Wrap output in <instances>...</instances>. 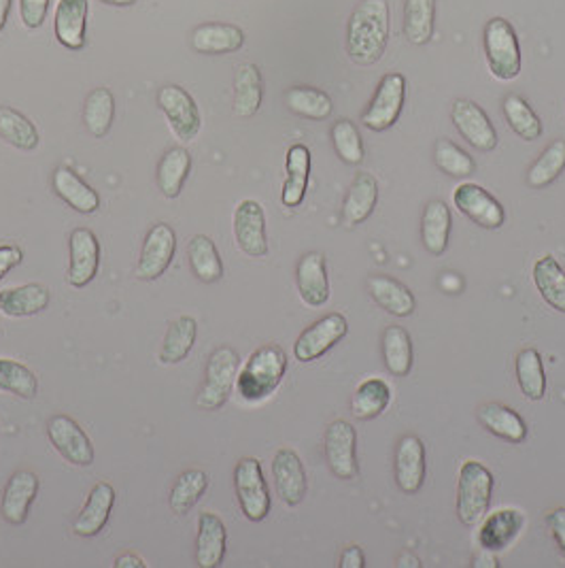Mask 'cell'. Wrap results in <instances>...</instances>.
Returning a JSON list of instances; mask_svg holds the SVG:
<instances>
[{
  "instance_id": "10",
  "label": "cell",
  "mask_w": 565,
  "mask_h": 568,
  "mask_svg": "<svg viewBox=\"0 0 565 568\" xmlns=\"http://www.w3.org/2000/svg\"><path fill=\"white\" fill-rule=\"evenodd\" d=\"M325 461L329 471L338 477L350 482L359 475L357 464V433L349 422H332L325 431Z\"/></svg>"
},
{
  "instance_id": "6",
  "label": "cell",
  "mask_w": 565,
  "mask_h": 568,
  "mask_svg": "<svg viewBox=\"0 0 565 568\" xmlns=\"http://www.w3.org/2000/svg\"><path fill=\"white\" fill-rule=\"evenodd\" d=\"M234 487L241 512L249 521H264L270 514L269 484L258 458H242L234 468Z\"/></svg>"
},
{
  "instance_id": "49",
  "label": "cell",
  "mask_w": 565,
  "mask_h": 568,
  "mask_svg": "<svg viewBox=\"0 0 565 568\" xmlns=\"http://www.w3.org/2000/svg\"><path fill=\"white\" fill-rule=\"evenodd\" d=\"M433 161L436 166L447 173L449 177H470L477 171V163L474 158L461 149L458 143H453L451 138H438L433 145Z\"/></svg>"
},
{
  "instance_id": "7",
  "label": "cell",
  "mask_w": 565,
  "mask_h": 568,
  "mask_svg": "<svg viewBox=\"0 0 565 568\" xmlns=\"http://www.w3.org/2000/svg\"><path fill=\"white\" fill-rule=\"evenodd\" d=\"M404 99H406L404 75L387 73L378 83L377 92H375L370 105L362 113V124L373 133L389 131L400 120Z\"/></svg>"
},
{
  "instance_id": "38",
  "label": "cell",
  "mask_w": 565,
  "mask_h": 568,
  "mask_svg": "<svg viewBox=\"0 0 565 568\" xmlns=\"http://www.w3.org/2000/svg\"><path fill=\"white\" fill-rule=\"evenodd\" d=\"M391 403V390L383 379H368L364 381L353 399H350V413L355 420L368 422L378 417Z\"/></svg>"
},
{
  "instance_id": "53",
  "label": "cell",
  "mask_w": 565,
  "mask_h": 568,
  "mask_svg": "<svg viewBox=\"0 0 565 568\" xmlns=\"http://www.w3.org/2000/svg\"><path fill=\"white\" fill-rule=\"evenodd\" d=\"M546 524H548V528L553 533V539L557 543V547L562 549V554L565 556V507L548 514Z\"/></svg>"
},
{
  "instance_id": "13",
  "label": "cell",
  "mask_w": 565,
  "mask_h": 568,
  "mask_svg": "<svg viewBox=\"0 0 565 568\" xmlns=\"http://www.w3.org/2000/svg\"><path fill=\"white\" fill-rule=\"evenodd\" d=\"M234 237L237 245L249 258H264L269 254L266 216L258 200H241L234 209Z\"/></svg>"
},
{
  "instance_id": "12",
  "label": "cell",
  "mask_w": 565,
  "mask_h": 568,
  "mask_svg": "<svg viewBox=\"0 0 565 568\" xmlns=\"http://www.w3.org/2000/svg\"><path fill=\"white\" fill-rule=\"evenodd\" d=\"M69 283L73 288L90 286L101 269V241L90 228H75L69 239Z\"/></svg>"
},
{
  "instance_id": "28",
  "label": "cell",
  "mask_w": 565,
  "mask_h": 568,
  "mask_svg": "<svg viewBox=\"0 0 565 568\" xmlns=\"http://www.w3.org/2000/svg\"><path fill=\"white\" fill-rule=\"evenodd\" d=\"M378 203V182L368 175V173H359L349 192L345 196V205H343V221L347 226H357L362 221H366L373 216L375 207Z\"/></svg>"
},
{
  "instance_id": "37",
  "label": "cell",
  "mask_w": 565,
  "mask_h": 568,
  "mask_svg": "<svg viewBox=\"0 0 565 568\" xmlns=\"http://www.w3.org/2000/svg\"><path fill=\"white\" fill-rule=\"evenodd\" d=\"M198 339V322L191 316H184L168 326L164 343H161L160 360L164 364H179L188 358Z\"/></svg>"
},
{
  "instance_id": "34",
  "label": "cell",
  "mask_w": 565,
  "mask_h": 568,
  "mask_svg": "<svg viewBox=\"0 0 565 568\" xmlns=\"http://www.w3.org/2000/svg\"><path fill=\"white\" fill-rule=\"evenodd\" d=\"M436 0H404V37L412 45H426L433 37Z\"/></svg>"
},
{
  "instance_id": "1",
  "label": "cell",
  "mask_w": 565,
  "mask_h": 568,
  "mask_svg": "<svg viewBox=\"0 0 565 568\" xmlns=\"http://www.w3.org/2000/svg\"><path fill=\"white\" fill-rule=\"evenodd\" d=\"M389 2L362 0L347 24V54L359 66L377 64L389 41Z\"/></svg>"
},
{
  "instance_id": "29",
  "label": "cell",
  "mask_w": 565,
  "mask_h": 568,
  "mask_svg": "<svg viewBox=\"0 0 565 568\" xmlns=\"http://www.w3.org/2000/svg\"><path fill=\"white\" fill-rule=\"evenodd\" d=\"M523 528V515L516 509H502L489 515L481 526L479 543L486 551H502L511 545Z\"/></svg>"
},
{
  "instance_id": "35",
  "label": "cell",
  "mask_w": 565,
  "mask_h": 568,
  "mask_svg": "<svg viewBox=\"0 0 565 568\" xmlns=\"http://www.w3.org/2000/svg\"><path fill=\"white\" fill-rule=\"evenodd\" d=\"M191 156L184 147H170L158 164V188L166 198H177L188 182Z\"/></svg>"
},
{
  "instance_id": "14",
  "label": "cell",
  "mask_w": 565,
  "mask_h": 568,
  "mask_svg": "<svg viewBox=\"0 0 565 568\" xmlns=\"http://www.w3.org/2000/svg\"><path fill=\"white\" fill-rule=\"evenodd\" d=\"M349 332V324L341 313H329L315 324L308 326L294 345V355L300 362H313L329 352L345 334Z\"/></svg>"
},
{
  "instance_id": "20",
  "label": "cell",
  "mask_w": 565,
  "mask_h": 568,
  "mask_svg": "<svg viewBox=\"0 0 565 568\" xmlns=\"http://www.w3.org/2000/svg\"><path fill=\"white\" fill-rule=\"evenodd\" d=\"M115 498H117L115 489L107 482H101V484L92 487L81 514L77 515V519L73 524L75 535L83 537V539L98 537L105 530L108 517L113 514Z\"/></svg>"
},
{
  "instance_id": "46",
  "label": "cell",
  "mask_w": 565,
  "mask_h": 568,
  "mask_svg": "<svg viewBox=\"0 0 565 568\" xmlns=\"http://www.w3.org/2000/svg\"><path fill=\"white\" fill-rule=\"evenodd\" d=\"M285 103L290 111H294L300 117L306 120H325L332 113V99L317 87H306V85H296L290 87L285 94Z\"/></svg>"
},
{
  "instance_id": "2",
  "label": "cell",
  "mask_w": 565,
  "mask_h": 568,
  "mask_svg": "<svg viewBox=\"0 0 565 568\" xmlns=\"http://www.w3.org/2000/svg\"><path fill=\"white\" fill-rule=\"evenodd\" d=\"M287 373V353L283 348L270 343L249 355L244 362L239 378H237V392L247 403H262L281 385Z\"/></svg>"
},
{
  "instance_id": "9",
  "label": "cell",
  "mask_w": 565,
  "mask_h": 568,
  "mask_svg": "<svg viewBox=\"0 0 565 568\" xmlns=\"http://www.w3.org/2000/svg\"><path fill=\"white\" fill-rule=\"evenodd\" d=\"M158 105L166 115L172 133L181 141H193L200 135L202 115L196 101L179 85H164L158 92Z\"/></svg>"
},
{
  "instance_id": "52",
  "label": "cell",
  "mask_w": 565,
  "mask_h": 568,
  "mask_svg": "<svg viewBox=\"0 0 565 568\" xmlns=\"http://www.w3.org/2000/svg\"><path fill=\"white\" fill-rule=\"evenodd\" d=\"M24 260V251L18 245H0V279H4Z\"/></svg>"
},
{
  "instance_id": "27",
  "label": "cell",
  "mask_w": 565,
  "mask_h": 568,
  "mask_svg": "<svg viewBox=\"0 0 565 568\" xmlns=\"http://www.w3.org/2000/svg\"><path fill=\"white\" fill-rule=\"evenodd\" d=\"M366 286H368V292L373 300L387 313H391L396 318H408L415 313V307H417L415 297L398 279L387 277V275H373V277H368Z\"/></svg>"
},
{
  "instance_id": "3",
  "label": "cell",
  "mask_w": 565,
  "mask_h": 568,
  "mask_svg": "<svg viewBox=\"0 0 565 568\" xmlns=\"http://www.w3.org/2000/svg\"><path fill=\"white\" fill-rule=\"evenodd\" d=\"M484 58L491 75L500 82H512L521 73L519 37L509 20L491 18L484 27Z\"/></svg>"
},
{
  "instance_id": "18",
  "label": "cell",
  "mask_w": 565,
  "mask_h": 568,
  "mask_svg": "<svg viewBox=\"0 0 565 568\" xmlns=\"http://www.w3.org/2000/svg\"><path fill=\"white\" fill-rule=\"evenodd\" d=\"M396 482L404 494H417L426 482V445L419 436L406 434L396 447Z\"/></svg>"
},
{
  "instance_id": "26",
  "label": "cell",
  "mask_w": 565,
  "mask_h": 568,
  "mask_svg": "<svg viewBox=\"0 0 565 568\" xmlns=\"http://www.w3.org/2000/svg\"><path fill=\"white\" fill-rule=\"evenodd\" d=\"M242 45H244V32L234 24L209 22L196 28L191 34V48L198 54H232V52H239Z\"/></svg>"
},
{
  "instance_id": "4",
  "label": "cell",
  "mask_w": 565,
  "mask_h": 568,
  "mask_svg": "<svg viewBox=\"0 0 565 568\" xmlns=\"http://www.w3.org/2000/svg\"><path fill=\"white\" fill-rule=\"evenodd\" d=\"M239 371H241V358L237 350H232L230 345L217 348L216 352L209 355L205 385L200 388L196 405L205 411H216L226 405L237 385Z\"/></svg>"
},
{
  "instance_id": "39",
  "label": "cell",
  "mask_w": 565,
  "mask_h": 568,
  "mask_svg": "<svg viewBox=\"0 0 565 568\" xmlns=\"http://www.w3.org/2000/svg\"><path fill=\"white\" fill-rule=\"evenodd\" d=\"M115 120V96L108 87H96L90 92L83 105V124L90 135L103 138L108 135Z\"/></svg>"
},
{
  "instance_id": "31",
  "label": "cell",
  "mask_w": 565,
  "mask_h": 568,
  "mask_svg": "<svg viewBox=\"0 0 565 568\" xmlns=\"http://www.w3.org/2000/svg\"><path fill=\"white\" fill-rule=\"evenodd\" d=\"M479 422L483 424L484 431L509 443H523L527 438V426L523 417L511 406L486 403L479 409Z\"/></svg>"
},
{
  "instance_id": "41",
  "label": "cell",
  "mask_w": 565,
  "mask_h": 568,
  "mask_svg": "<svg viewBox=\"0 0 565 568\" xmlns=\"http://www.w3.org/2000/svg\"><path fill=\"white\" fill-rule=\"evenodd\" d=\"M383 360L391 375L406 378L412 369V341L402 326H389L383 334Z\"/></svg>"
},
{
  "instance_id": "11",
  "label": "cell",
  "mask_w": 565,
  "mask_h": 568,
  "mask_svg": "<svg viewBox=\"0 0 565 568\" xmlns=\"http://www.w3.org/2000/svg\"><path fill=\"white\" fill-rule=\"evenodd\" d=\"M48 436L55 452L73 466H92L94 464V445L80 424L69 415H54L48 422Z\"/></svg>"
},
{
  "instance_id": "23",
  "label": "cell",
  "mask_w": 565,
  "mask_h": 568,
  "mask_svg": "<svg viewBox=\"0 0 565 568\" xmlns=\"http://www.w3.org/2000/svg\"><path fill=\"white\" fill-rule=\"evenodd\" d=\"M87 0H60L55 4L54 32L57 43L71 52L85 45Z\"/></svg>"
},
{
  "instance_id": "45",
  "label": "cell",
  "mask_w": 565,
  "mask_h": 568,
  "mask_svg": "<svg viewBox=\"0 0 565 568\" xmlns=\"http://www.w3.org/2000/svg\"><path fill=\"white\" fill-rule=\"evenodd\" d=\"M516 381L527 401H540L546 394L544 364L536 350H523L516 355Z\"/></svg>"
},
{
  "instance_id": "58",
  "label": "cell",
  "mask_w": 565,
  "mask_h": 568,
  "mask_svg": "<svg viewBox=\"0 0 565 568\" xmlns=\"http://www.w3.org/2000/svg\"><path fill=\"white\" fill-rule=\"evenodd\" d=\"M398 567H421V562L412 556V554H402L400 558H398Z\"/></svg>"
},
{
  "instance_id": "24",
  "label": "cell",
  "mask_w": 565,
  "mask_h": 568,
  "mask_svg": "<svg viewBox=\"0 0 565 568\" xmlns=\"http://www.w3.org/2000/svg\"><path fill=\"white\" fill-rule=\"evenodd\" d=\"M54 192L77 214L90 216L96 214L101 207V194L85 184L80 175L69 166H57L52 175Z\"/></svg>"
},
{
  "instance_id": "50",
  "label": "cell",
  "mask_w": 565,
  "mask_h": 568,
  "mask_svg": "<svg viewBox=\"0 0 565 568\" xmlns=\"http://www.w3.org/2000/svg\"><path fill=\"white\" fill-rule=\"evenodd\" d=\"M332 143L343 163L355 166L364 161V141L350 120H338L332 126Z\"/></svg>"
},
{
  "instance_id": "36",
  "label": "cell",
  "mask_w": 565,
  "mask_h": 568,
  "mask_svg": "<svg viewBox=\"0 0 565 568\" xmlns=\"http://www.w3.org/2000/svg\"><path fill=\"white\" fill-rule=\"evenodd\" d=\"M191 272L202 283H217L223 277V262L217 245L207 235H196L188 245Z\"/></svg>"
},
{
  "instance_id": "32",
  "label": "cell",
  "mask_w": 565,
  "mask_h": 568,
  "mask_svg": "<svg viewBox=\"0 0 565 568\" xmlns=\"http://www.w3.org/2000/svg\"><path fill=\"white\" fill-rule=\"evenodd\" d=\"M451 211L447 203L430 200L421 217V241L431 256H442L449 247Z\"/></svg>"
},
{
  "instance_id": "54",
  "label": "cell",
  "mask_w": 565,
  "mask_h": 568,
  "mask_svg": "<svg viewBox=\"0 0 565 568\" xmlns=\"http://www.w3.org/2000/svg\"><path fill=\"white\" fill-rule=\"evenodd\" d=\"M366 567V558H364V551L357 547V545H350L343 556H341V568H364Z\"/></svg>"
},
{
  "instance_id": "33",
  "label": "cell",
  "mask_w": 565,
  "mask_h": 568,
  "mask_svg": "<svg viewBox=\"0 0 565 568\" xmlns=\"http://www.w3.org/2000/svg\"><path fill=\"white\" fill-rule=\"evenodd\" d=\"M264 99L262 73L255 64H241L234 78V113L239 117H253Z\"/></svg>"
},
{
  "instance_id": "25",
  "label": "cell",
  "mask_w": 565,
  "mask_h": 568,
  "mask_svg": "<svg viewBox=\"0 0 565 568\" xmlns=\"http://www.w3.org/2000/svg\"><path fill=\"white\" fill-rule=\"evenodd\" d=\"M52 302V295L41 283H27L0 290V313L7 318H32L43 313Z\"/></svg>"
},
{
  "instance_id": "57",
  "label": "cell",
  "mask_w": 565,
  "mask_h": 568,
  "mask_svg": "<svg viewBox=\"0 0 565 568\" xmlns=\"http://www.w3.org/2000/svg\"><path fill=\"white\" fill-rule=\"evenodd\" d=\"M11 2H13V0H0V30L4 28V24H7V20H9Z\"/></svg>"
},
{
  "instance_id": "17",
  "label": "cell",
  "mask_w": 565,
  "mask_h": 568,
  "mask_svg": "<svg viewBox=\"0 0 565 568\" xmlns=\"http://www.w3.org/2000/svg\"><path fill=\"white\" fill-rule=\"evenodd\" d=\"M39 494V477L32 471H18L9 477L0 498V515L11 526L27 524L32 503Z\"/></svg>"
},
{
  "instance_id": "22",
  "label": "cell",
  "mask_w": 565,
  "mask_h": 568,
  "mask_svg": "<svg viewBox=\"0 0 565 568\" xmlns=\"http://www.w3.org/2000/svg\"><path fill=\"white\" fill-rule=\"evenodd\" d=\"M297 292L308 307H322L329 298V279L325 256L320 251H308L297 260Z\"/></svg>"
},
{
  "instance_id": "59",
  "label": "cell",
  "mask_w": 565,
  "mask_h": 568,
  "mask_svg": "<svg viewBox=\"0 0 565 568\" xmlns=\"http://www.w3.org/2000/svg\"><path fill=\"white\" fill-rule=\"evenodd\" d=\"M101 2L113 4V7H130V4H135L136 0H101Z\"/></svg>"
},
{
  "instance_id": "43",
  "label": "cell",
  "mask_w": 565,
  "mask_h": 568,
  "mask_svg": "<svg viewBox=\"0 0 565 568\" xmlns=\"http://www.w3.org/2000/svg\"><path fill=\"white\" fill-rule=\"evenodd\" d=\"M0 138L22 152H32L39 145V131L24 113L0 107Z\"/></svg>"
},
{
  "instance_id": "44",
  "label": "cell",
  "mask_w": 565,
  "mask_h": 568,
  "mask_svg": "<svg viewBox=\"0 0 565 568\" xmlns=\"http://www.w3.org/2000/svg\"><path fill=\"white\" fill-rule=\"evenodd\" d=\"M0 392L32 401L39 394V379L27 364L11 358H0Z\"/></svg>"
},
{
  "instance_id": "47",
  "label": "cell",
  "mask_w": 565,
  "mask_h": 568,
  "mask_svg": "<svg viewBox=\"0 0 565 568\" xmlns=\"http://www.w3.org/2000/svg\"><path fill=\"white\" fill-rule=\"evenodd\" d=\"M565 168V141L557 138L553 141L540 156L536 163L530 166L527 173V184L534 189L546 188L551 186Z\"/></svg>"
},
{
  "instance_id": "51",
  "label": "cell",
  "mask_w": 565,
  "mask_h": 568,
  "mask_svg": "<svg viewBox=\"0 0 565 568\" xmlns=\"http://www.w3.org/2000/svg\"><path fill=\"white\" fill-rule=\"evenodd\" d=\"M52 0H20V18L30 30L43 27L50 13Z\"/></svg>"
},
{
  "instance_id": "16",
  "label": "cell",
  "mask_w": 565,
  "mask_h": 568,
  "mask_svg": "<svg viewBox=\"0 0 565 568\" xmlns=\"http://www.w3.org/2000/svg\"><path fill=\"white\" fill-rule=\"evenodd\" d=\"M451 120L458 128L459 135L463 136L474 149L479 152H491L498 147V133L486 117L483 109L472 101L459 99L451 107Z\"/></svg>"
},
{
  "instance_id": "55",
  "label": "cell",
  "mask_w": 565,
  "mask_h": 568,
  "mask_svg": "<svg viewBox=\"0 0 565 568\" xmlns=\"http://www.w3.org/2000/svg\"><path fill=\"white\" fill-rule=\"evenodd\" d=\"M115 568H147V565L135 554H124L115 560Z\"/></svg>"
},
{
  "instance_id": "19",
  "label": "cell",
  "mask_w": 565,
  "mask_h": 568,
  "mask_svg": "<svg viewBox=\"0 0 565 568\" xmlns=\"http://www.w3.org/2000/svg\"><path fill=\"white\" fill-rule=\"evenodd\" d=\"M272 477H274L276 494L285 505L296 507L304 500L308 482H306L304 464H302L294 450H279L276 452V456L272 461Z\"/></svg>"
},
{
  "instance_id": "30",
  "label": "cell",
  "mask_w": 565,
  "mask_h": 568,
  "mask_svg": "<svg viewBox=\"0 0 565 568\" xmlns=\"http://www.w3.org/2000/svg\"><path fill=\"white\" fill-rule=\"evenodd\" d=\"M285 168H287V177L283 184V192H281V200L285 207H297L304 196H306V188H308V175H311V152L306 145H292L287 152V161H285Z\"/></svg>"
},
{
  "instance_id": "8",
  "label": "cell",
  "mask_w": 565,
  "mask_h": 568,
  "mask_svg": "<svg viewBox=\"0 0 565 568\" xmlns=\"http://www.w3.org/2000/svg\"><path fill=\"white\" fill-rule=\"evenodd\" d=\"M175 251H177V235H175L172 226H168L164 221L151 226V230L147 233L143 247H140V256L136 262V277L143 281L160 279L161 275L168 271V267L172 265Z\"/></svg>"
},
{
  "instance_id": "40",
  "label": "cell",
  "mask_w": 565,
  "mask_h": 568,
  "mask_svg": "<svg viewBox=\"0 0 565 568\" xmlns=\"http://www.w3.org/2000/svg\"><path fill=\"white\" fill-rule=\"evenodd\" d=\"M534 283L544 302L565 313V271L553 256H544L534 265Z\"/></svg>"
},
{
  "instance_id": "21",
  "label": "cell",
  "mask_w": 565,
  "mask_h": 568,
  "mask_svg": "<svg viewBox=\"0 0 565 568\" xmlns=\"http://www.w3.org/2000/svg\"><path fill=\"white\" fill-rule=\"evenodd\" d=\"M228 530L223 519L216 514H200L196 535V565L200 568L221 567L226 558Z\"/></svg>"
},
{
  "instance_id": "48",
  "label": "cell",
  "mask_w": 565,
  "mask_h": 568,
  "mask_svg": "<svg viewBox=\"0 0 565 568\" xmlns=\"http://www.w3.org/2000/svg\"><path fill=\"white\" fill-rule=\"evenodd\" d=\"M504 117H506L512 133L525 141H536L542 135V122H540L536 111L530 107L527 101L521 99L519 94H509L504 99Z\"/></svg>"
},
{
  "instance_id": "42",
  "label": "cell",
  "mask_w": 565,
  "mask_h": 568,
  "mask_svg": "<svg viewBox=\"0 0 565 568\" xmlns=\"http://www.w3.org/2000/svg\"><path fill=\"white\" fill-rule=\"evenodd\" d=\"M209 487V475L205 471L191 468L177 477L170 489V509L172 514L186 515L198 505Z\"/></svg>"
},
{
  "instance_id": "5",
  "label": "cell",
  "mask_w": 565,
  "mask_h": 568,
  "mask_svg": "<svg viewBox=\"0 0 565 568\" xmlns=\"http://www.w3.org/2000/svg\"><path fill=\"white\" fill-rule=\"evenodd\" d=\"M493 475L481 462H463L459 471L458 517L463 526H477L489 512Z\"/></svg>"
},
{
  "instance_id": "56",
  "label": "cell",
  "mask_w": 565,
  "mask_h": 568,
  "mask_svg": "<svg viewBox=\"0 0 565 568\" xmlns=\"http://www.w3.org/2000/svg\"><path fill=\"white\" fill-rule=\"evenodd\" d=\"M472 567L498 568L500 567V562H498V558L493 556V551H486V549H483V554H479V556L472 560Z\"/></svg>"
},
{
  "instance_id": "15",
  "label": "cell",
  "mask_w": 565,
  "mask_h": 568,
  "mask_svg": "<svg viewBox=\"0 0 565 568\" xmlns=\"http://www.w3.org/2000/svg\"><path fill=\"white\" fill-rule=\"evenodd\" d=\"M453 203L459 211L486 230L502 228L506 214L498 198L477 184H461L453 192Z\"/></svg>"
}]
</instances>
